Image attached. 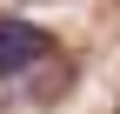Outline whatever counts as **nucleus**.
I'll return each mask as SVG.
<instances>
[{"label": "nucleus", "mask_w": 120, "mask_h": 114, "mask_svg": "<svg viewBox=\"0 0 120 114\" xmlns=\"http://www.w3.org/2000/svg\"><path fill=\"white\" fill-rule=\"evenodd\" d=\"M40 61H53V34L47 27H27V20H7L0 27V81L34 74Z\"/></svg>", "instance_id": "nucleus-1"}]
</instances>
